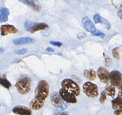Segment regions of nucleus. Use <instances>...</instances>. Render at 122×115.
I'll return each instance as SVG.
<instances>
[{
	"instance_id": "423d86ee",
	"label": "nucleus",
	"mask_w": 122,
	"mask_h": 115,
	"mask_svg": "<svg viewBox=\"0 0 122 115\" xmlns=\"http://www.w3.org/2000/svg\"><path fill=\"white\" fill-rule=\"evenodd\" d=\"M111 85L117 88L122 86V74L118 70H113L111 72L109 75Z\"/></svg>"
},
{
	"instance_id": "f3484780",
	"label": "nucleus",
	"mask_w": 122,
	"mask_h": 115,
	"mask_svg": "<svg viewBox=\"0 0 122 115\" xmlns=\"http://www.w3.org/2000/svg\"><path fill=\"white\" fill-rule=\"evenodd\" d=\"M112 105L113 109L115 111L122 109V98L118 96L112 101Z\"/></svg>"
},
{
	"instance_id": "b1692460",
	"label": "nucleus",
	"mask_w": 122,
	"mask_h": 115,
	"mask_svg": "<svg viewBox=\"0 0 122 115\" xmlns=\"http://www.w3.org/2000/svg\"><path fill=\"white\" fill-rule=\"evenodd\" d=\"M8 16L5 14H0V21L2 23L6 22L8 21Z\"/></svg>"
},
{
	"instance_id": "f257e3e1",
	"label": "nucleus",
	"mask_w": 122,
	"mask_h": 115,
	"mask_svg": "<svg viewBox=\"0 0 122 115\" xmlns=\"http://www.w3.org/2000/svg\"><path fill=\"white\" fill-rule=\"evenodd\" d=\"M49 93V86L45 80L39 81L34 91L35 99L41 101L45 102Z\"/></svg>"
},
{
	"instance_id": "cd10ccee",
	"label": "nucleus",
	"mask_w": 122,
	"mask_h": 115,
	"mask_svg": "<svg viewBox=\"0 0 122 115\" xmlns=\"http://www.w3.org/2000/svg\"><path fill=\"white\" fill-rule=\"evenodd\" d=\"M50 44L52 45L55 46H57L58 47H60L61 45H62V43L59 41H50Z\"/></svg>"
},
{
	"instance_id": "7ed1b4c3",
	"label": "nucleus",
	"mask_w": 122,
	"mask_h": 115,
	"mask_svg": "<svg viewBox=\"0 0 122 115\" xmlns=\"http://www.w3.org/2000/svg\"><path fill=\"white\" fill-rule=\"evenodd\" d=\"M62 88L76 97L80 94V87L73 80L70 79H66L61 82Z\"/></svg>"
},
{
	"instance_id": "393cba45",
	"label": "nucleus",
	"mask_w": 122,
	"mask_h": 115,
	"mask_svg": "<svg viewBox=\"0 0 122 115\" xmlns=\"http://www.w3.org/2000/svg\"><path fill=\"white\" fill-rule=\"evenodd\" d=\"M92 34L94 36H99L100 37L102 38H104V37H105V34H103L102 32H101V31H97L96 30L95 32L93 33H92Z\"/></svg>"
},
{
	"instance_id": "ddd939ff",
	"label": "nucleus",
	"mask_w": 122,
	"mask_h": 115,
	"mask_svg": "<svg viewBox=\"0 0 122 115\" xmlns=\"http://www.w3.org/2000/svg\"><path fill=\"white\" fill-rule=\"evenodd\" d=\"M20 1L23 3L30 7L32 10L36 12H39L41 10V6L38 1L29 0H21Z\"/></svg>"
},
{
	"instance_id": "9b49d317",
	"label": "nucleus",
	"mask_w": 122,
	"mask_h": 115,
	"mask_svg": "<svg viewBox=\"0 0 122 115\" xmlns=\"http://www.w3.org/2000/svg\"><path fill=\"white\" fill-rule=\"evenodd\" d=\"M82 23L86 31L93 33L96 31V28L94 24L87 17H84L82 19Z\"/></svg>"
},
{
	"instance_id": "f704fd0d",
	"label": "nucleus",
	"mask_w": 122,
	"mask_h": 115,
	"mask_svg": "<svg viewBox=\"0 0 122 115\" xmlns=\"http://www.w3.org/2000/svg\"><path fill=\"white\" fill-rule=\"evenodd\" d=\"M56 115H68V113L67 112H64L62 113H60L59 114H57Z\"/></svg>"
},
{
	"instance_id": "f8f14e48",
	"label": "nucleus",
	"mask_w": 122,
	"mask_h": 115,
	"mask_svg": "<svg viewBox=\"0 0 122 115\" xmlns=\"http://www.w3.org/2000/svg\"><path fill=\"white\" fill-rule=\"evenodd\" d=\"M18 31V29L12 25H4L0 27L1 35L2 36H6L9 34H15Z\"/></svg>"
},
{
	"instance_id": "4468645a",
	"label": "nucleus",
	"mask_w": 122,
	"mask_h": 115,
	"mask_svg": "<svg viewBox=\"0 0 122 115\" xmlns=\"http://www.w3.org/2000/svg\"><path fill=\"white\" fill-rule=\"evenodd\" d=\"M45 103V102L40 101L34 98L29 102V106L31 109L33 111H37L42 108Z\"/></svg>"
},
{
	"instance_id": "dca6fc26",
	"label": "nucleus",
	"mask_w": 122,
	"mask_h": 115,
	"mask_svg": "<svg viewBox=\"0 0 122 115\" xmlns=\"http://www.w3.org/2000/svg\"><path fill=\"white\" fill-rule=\"evenodd\" d=\"M83 75L87 80L94 81L96 79L97 74L95 70L92 69H86L83 72Z\"/></svg>"
},
{
	"instance_id": "2f4dec72",
	"label": "nucleus",
	"mask_w": 122,
	"mask_h": 115,
	"mask_svg": "<svg viewBox=\"0 0 122 115\" xmlns=\"http://www.w3.org/2000/svg\"><path fill=\"white\" fill-rule=\"evenodd\" d=\"M118 96L122 98V86L119 88Z\"/></svg>"
},
{
	"instance_id": "0eeeda50",
	"label": "nucleus",
	"mask_w": 122,
	"mask_h": 115,
	"mask_svg": "<svg viewBox=\"0 0 122 115\" xmlns=\"http://www.w3.org/2000/svg\"><path fill=\"white\" fill-rule=\"evenodd\" d=\"M98 77L102 83L106 84L109 82L110 73L108 70L103 67L99 68L97 71Z\"/></svg>"
},
{
	"instance_id": "6e6552de",
	"label": "nucleus",
	"mask_w": 122,
	"mask_h": 115,
	"mask_svg": "<svg viewBox=\"0 0 122 115\" xmlns=\"http://www.w3.org/2000/svg\"><path fill=\"white\" fill-rule=\"evenodd\" d=\"M59 93L61 98L66 102L72 104H75L77 103L76 97L67 92L63 88H61Z\"/></svg>"
},
{
	"instance_id": "f03ea898",
	"label": "nucleus",
	"mask_w": 122,
	"mask_h": 115,
	"mask_svg": "<svg viewBox=\"0 0 122 115\" xmlns=\"http://www.w3.org/2000/svg\"><path fill=\"white\" fill-rule=\"evenodd\" d=\"M31 83V80L30 78L26 75H23L17 82L15 87L20 94L25 95L30 91Z\"/></svg>"
},
{
	"instance_id": "a878e982",
	"label": "nucleus",
	"mask_w": 122,
	"mask_h": 115,
	"mask_svg": "<svg viewBox=\"0 0 122 115\" xmlns=\"http://www.w3.org/2000/svg\"><path fill=\"white\" fill-rule=\"evenodd\" d=\"M0 14H4L8 16L10 14V11L8 9L5 7H2V8L0 9Z\"/></svg>"
},
{
	"instance_id": "1a4fd4ad",
	"label": "nucleus",
	"mask_w": 122,
	"mask_h": 115,
	"mask_svg": "<svg viewBox=\"0 0 122 115\" xmlns=\"http://www.w3.org/2000/svg\"><path fill=\"white\" fill-rule=\"evenodd\" d=\"M48 25L44 23H30L28 31L33 34L36 32L48 29Z\"/></svg>"
},
{
	"instance_id": "aec40b11",
	"label": "nucleus",
	"mask_w": 122,
	"mask_h": 115,
	"mask_svg": "<svg viewBox=\"0 0 122 115\" xmlns=\"http://www.w3.org/2000/svg\"><path fill=\"white\" fill-rule=\"evenodd\" d=\"M101 23L103 27L105 29H110V28H111V24L107 19H106V18H102Z\"/></svg>"
},
{
	"instance_id": "c756f323",
	"label": "nucleus",
	"mask_w": 122,
	"mask_h": 115,
	"mask_svg": "<svg viewBox=\"0 0 122 115\" xmlns=\"http://www.w3.org/2000/svg\"><path fill=\"white\" fill-rule=\"evenodd\" d=\"M114 114L115 115H122V109L115 111L114 112Z\"/></svg>"
},
{
	"instance_id": "412c9836",
	"label": "nucleus",
	"mask_w": 122,
	"mask_h": 115,
	"mask_svg": "<svg viewBox=\"0 0 122 115\" xmlns=\"http://www.w3.org/2000/svg\"><path fill=\"white\" fill-rule=\"evenodd\" d=\"M112 54L114 58L117 59H120L119 48L117 47L112 50Z\"/></svg>"
},
{
	"instance_id": "5701e85b",
	"label": "nucleus",
	"mask_w": 122,
	"mask_h": 115,
	"mask_svg": "<svg viewBox=\"0 0 122 115\" xmlns=\"http://www.w3.org/2000/svg\"><path fill=\"white\" fill-rule=\"evenodd\" d=\"M102 18V17H101L100 16V15L99 14H96L95 15H94V17H93L94 21L95 23L96 24L99 23H101Z\"/></svg>"
},
{
	"instance_id": "c85d7f7f",
	"label": "nucleus",
	"mask_w": 122,
	"mask_h": 115,
	"mask_svg": "<svg viewBox=\"0 0 122 115\" xmlns=\"http://www.w3.org/2000/svg\"><path fill=\"white\" fill-rule=\"evenodd\" d=\"M30 23H31L28 21H25V29L26 31H29Z\"/></svg>"
},
{
	"instance_id": "4be33fe9",
	"label": "nucleus",
	"mask_w": 122,
	"mask_h": 115,
	"mask_svg": "<svg viewBox=\"0 0 122 115\" xmlns=\"http://www.w3.org/2000/svg\"><path fill=\"white\" fill-rule=\"evenodd\" d=\"M106 99H107V97H106V94L105 92V91H102L101 93L100 98H99L100 103L102 104H104L106 100Z\"/></svg>"
},
{
	"instance_id": "7c9ffc66",
	"label": "nucleus",
	"mask_w": 122,
	"mask_h": 115,
	"mask_svg": "<svg viewBox=\"0 0 122 115\" xmlns=\"http://www.w3.org/2000/svg\"><path fill=\"white\" fill-rule=\"evenodd\" d=\"M86 37V34L84 33H80L78 35L77 37L79 39H82Z\"/></svg>"
},
{
	"instance_id": "6ab92c4d",
	"label": "nucleus",
	"mask_w": 122,
	"mask_h": 115,
	"mask_svg": "<svg viewBox=\"0 0 122 115\" xmlns=\"http://www.w3.org/2000/svg\"><path fill=\"white\" fill-rule=\"evenodd\" d=\"M0 83L1 85L8 89L11 87V84L10 83V81L7 80L4 75L0 77Z\"/></svg>"
},
{
	"instance_id": "72a5a7b5",
	"label": "nucleus",
	"mask_w": 122,
	"mask_h": 115,
	"mask_svg": "<svg viewBox=\"0 0 122 115\" xmlns=\"http://www.w3.org/2000/svg\"><path fill=\"white\" fill-rule=\"evenodd\" d=\"M46 51L48 52H54V50L52 48H50V47H48L46 49Z\"/></svg>"
},
{
	"instance_id": "473e14b6",
	"label": "nucleus",
	"mask_w": 122,
	"mask_h": 115,
	"mask_svg": "<svg viewBox=\"0 0 122 115\" xmlns=\"http://www.w3.org/2000/svg\"><path fill=\"white\" fill-rule=\"evenodd\" d=\"M117 14L120 18L122 20V10H120L118 12Z\"/></svg>"
},
{
	"instance_id": "bb28decb",
	"label": "nucleus",
	"mask_w": 122,
	"mask_h": 115,
	"mask_svg": "<svg viewBox=\"0 0 122 115\" xmlns=\"http://www.w3.org/2000/svg\"><path fill=\"white\" fill-rule=\"evenodd\" d=\"M27 52V50L25 48H22V49H20L19 50L15 51H14V52L17 54H19V55H22L24 54H25Z\"/></svg>"
},
{
	"instance_id": "a211bd4d",
	"label": "nucleus",
	"mask_w": 122,
	"mask_h": 115,
	"mask_svg": "<svg viewBox=\"0 0 122 115\" xmlns=\"http://www.w3.org/2000/svg\"><path fill=\"white\" fill-rule=\"evenodd\" d=\"M104 91L105 92L106 95H107L112 98H114L115 96V87L112 85L107 84L105 87Z\"/></svg>"
},
{
	"instance_id": "c9c22d12",
	"label": "nucleus",
	"mask_w": 122,
	"mask_h": 115,
	"mask_svg": "<svg viewBox=\"0 0 122 115\" xmlns=\"http://www.w3.org/2000/svg\"><path fill=\"white\" fill-rule=\"evenodd\" d=\"M4 51V50L2 48H0V51H1V52H3V51Z\"/></svg>"
},
{
	"instance_id": "39448f33",
	"label": "nucleus",
	"mask_w": 122,
	"mask_h": 115,
	"mask_svg": "<svg viewBox=\"0 0 122 115\" xmlns=\"http://www.w3.org/2000/svg\"><path fill=\"white\" fill-rule=\"evenodd\" d=\"M50 99L52 104L54 107L59 108L61 110L65 109L66 107V104L65 101L61 98L58 92H54L51 93Z\"/></svg>"
},
{
	"instance_id": "20e7f679",
	"label": "nucleus",
	"mask_w": 122,
	"mask_h": 115,
	"mask_svg": "<svg viewBox=\"0 0 122 115\" xmlns=\"http://www.w3.org/2000/svg\"><path fill=\"white\" fill-rule=\"evenodd\" d=\"M83 90L85 94L90 98H95L99 96V89L96 84L91 82H86L83 86Z\"/></svg>"
},
{
	"instance_id": "9d476101",
	"label": "nucleus",
	"mask_w": 122,
	"mask_h": 115,
	"mask_svg": "<svg viewBox=\"0 0 122 115\" xmlns=\"http://www.w3.org/2000/svg\"><path fill=\"white\" fill-rule=\"evenodd\" d=\"M12 111L16 115H31L32 114V111L30 109L23 106H15L13 108Z\"/></svg>"
},
{
	"instance_id": "2eb2a0df",
	"label": "nucleus",
	"mask_w": 122,
	"mask_h": 115,
	"mask_svg": "<svg viewBox=\"0 0 122 115\" xmlns=\"http://www.w3.org/2000/svg\"><path fill=\"white\" fill-rule=\"evenodd\" d=\"M35 40L33 38L30 37H21L16 38L13 41L14 45H20L24 44L32 43L34 42Z\"/></svg>"
}]
</instances>
